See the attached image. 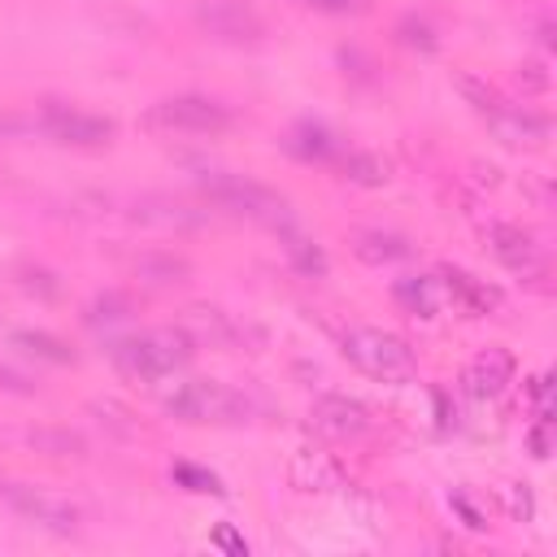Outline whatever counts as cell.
Masks as SVG:
<instances>
[{"instance_id":"cell-1","label":"cell","mask_w":557,"mask_h":557,"mask_svg":"<svg viewBox=\"0 0 557 557\" xmlns=\"http://www.w3.org/2000/svg\"><path fill=\"white\" fill-rule=\"evenodd\" d=\"M191 352H196V339L183 326H152V331H139V335L117 339L109 348L113 366L126 379H139V383H152L161 374H174L178 366L191 361Z\"/></svg>"},{"instance_id":"cell-2","label":"cell","mask_w":557,"mask_h":557,"mask_svg":"<svg viewBox=\"0 0 557 557\" xmlns=\"http://www.w3.org/2000/svg\"><path fill=\"white\" fill-rule=\"evenodd\" d=\"M200 191L222 205L226 213L235 218H248L257 226H270V231H287L292 226V205L287 196H278L274 187L257 183V178H244V174H226V170H209L200 178Z\"/></svg>"},{"instance_id":"cell-3","label":"cell","mask_w":557,"mask_h":557,"mask_svg":"<svg viewBox=\"0 0 557 557\" xmlns=\"http://www.w3.org/2000/svg\"><path fill=\"white\" fill-rule=\"evenodd\" d=\"M231 122H235L231 109L213 96H170L148 104L144 113V131H157V135H218Z\"/></svg>"},{"instance_id":"cell-4","label":"cell","mask_w":557,"mask_h":557,"mask_svg":"<svg viewBox=\"0 0 557 557\" xmlns=\"http://www.w3.org/2000/svg\"><path fill=\"white\" fill-rule=\"evenodd\" d=\"M344 357L357 370H366L370 379H379V383H409L413 370H418L409 344L396 339V335H387V331H374V326L348 331L344 335Z\"/></svg>"},{"instance_id":"cell-5","label":"cell","mask_w":557,"mask_h":557,"mask_svg":"<svg viewBox=\"0 0 557 557\" xmlns=\"http://www.w3.org/2000/svg\"><path fill=\"white\" fill-rule=\"evenodd\" d=\"M165 413L178 422H244L248 400L218 379H191L165 396Z\"/></svg>"},{"instance_id":"cell-6","label":"cell","mask_w":557,"mask_h":557,"mask_svg":"<svg viewBox=\"0 0 557 557\" xmlns=\"http://www.w3.org/2000/svg\"><path fill=\"white\" fill-rule=\"evenodd\" d=\"M196 26L218 39V44H261L265 39V17L248 0H200L196 4Z\"/></svg>"},{"instance_id":"cell-7","label":"cell","mask_w":557,"mask_h":557,"mask_svg":"<svg viewBox=\"0 0 557 557\" xmlns=\"http://www.w3.org/2000/svg\"><path fill=\"white\" fill-rule=\"evenodd\" d=\"M4 496H9V505H13L22 518L39 522L44 531L70 535V531H78V522H83L78 505H70L65 496H52V492H44V487H30V483H9V487H4Z\"/></svg>"},{"instance_id":"cell-8","label":"cell","mask_w":557,"mask_h":557,"mask_svg":"<svg viewBox=\"0 0 557 557\" xmlns=\"http://www.w3.org/2000/svg\"><path fill=\"white\" fill-rule=\"evenodd\" d=\"M39 126L57 139V144H70V148H100L113 139V122L109 117H91V113H78L70 104H44V117Z\"/></svg>"},{"instance_id":"cell-9","label":"cell","mask_w":557,"mask_h":557,"mask_svg":"<svg viewBox=\"0 0 557 557\" xmlns=\"http://www.w3.org/2000/svg\"><path fill=\"white\" fill-rule=\"evenodd\" d=\"M487 248H492V257L505 270H513L522 278H540L544 274V252H540L535 235L522 231V226H513V222H492L487 226Z\"/></svg>"},{"instance_id":"cell-10","label":"cell","mask_w":557,"mask_h":557,"mask_svg":"<svg viewBox=\"0 0 557 557\" xmlns=\"http://www.w3.org/2000/svg\"><path fill=\"white\" fill-rule=\"evenodd\" d=\"M309 426L326 440H352L370 426V413L352 396H318L313 409H309Z\"/></svg>"},{"instance_id":"cell-11","label":"cell","mask_w":557,"mask_h":557,"mask_svg":"<svg viewBox=\"0 0 557 557\" xmlns=\"http://www.w3.org/2000/svg\"><path fill=\"white\" fill-rule=\"evenodd\" d=\"M483 122H487V131L505 144V148H540L544 139H548V117H540V113H531V109H513V104H500V109H492V113H483Z\"/></svg>"},{"instance_id":"cell-12","label":"cell","mask_w":557,"mask_h":557,"mask_svg":"<svg viewBox=\"0 0 557 557\" xmlns=\"http://www.w3.org/2000/svg\"><path fill=\"white\" fill-rule=\"evenodd\" d=\"M509 379H513V357H509L505 348H483V352L466 366V374H461V383H466V392H470L474 400L500 396V392L509 387Z\"/></svg>"},{"instance_id":"cell-13","label":"cell","mask_w":557,"mask_h":557,"mask_svg":"<svg viewBox=\"0 0 557 557\" xmlns=\"http://www.w3.org/2000/svg\"><path fill=\"white\" fill-rule=\"evenodd\" d=\"M183 331H187L196 344H213V348H235V344H244V335H248V326H239L231 313L209 309V305H191L187 318H183Z\"/></svg>"},{"instance_id":"cell-14","label":"cell","mask_w":557,"mask_h":557,"mask_svg":"<svg viewBox=\"0 0 557 557\" xmlns=\"http://www.w3.org/2000/svg\"><path fill=\"white\" fill-rule=\"evenodd\" d=\"M135 222L157 226V231H191L205 222V213L183 200H170V196H144V200H135Z\"/></svg>"},{"instance_id":"cell-15","label":"cell","mask_w":557,"mask_h":557,"mask_svg":"<svg viewBox=\"0 0 557 557\" xmlns=\"http://www.w3.org/2000/svg\"><path fill=\"white\" fill-rule=\"evenodd\" d=\"M392 296H396V305H400V309H409V313H418V318H435V313L448 305V287H444V278H440V274L400 278V283L392 287Z\"/></svg>"},{"instance_id":"cell-16","label":"cell","mask_w":557,"mask_h":557,"mask_svg":"<svg viewBox=\"0 0 557 557\" xmlns=\"http://www.w3.org/2000/svg\"><path fill=\"white\" fill-rule=\"evenodd\" d=\"M440 278H444V287H448V300H453V305H461L466 313H492V309L500 305V292H496V287H487L483 278L466 274V270L444 265V270H440Z\"/></svg>"},{"instance_id":"cell-17","label":"cell","mask_w":557,"mask_h":557,"mask_svg":"<svg viewBox=\"0 0 557 557\" xmlns=\"http://www.w3.org/2000/svg\"><path fill=\"white\" fill-rule=\"evenodd\" d=\"M283 148H287L292 157H300V161H331V157H339V139H335L326 126H318V122L292 126L287 139H283Z\"/></svg>"},{"instance_id":"cell-18","label":"cell","mask_w":557,"mask_h":557,"mask_svg":"<svg viewBox=\"0 0 557 557\" xmlns=\"http://www.w3.org/2000/svg\"><path fill=\"white\" fill-rule=\"evenodd\" d=\"M135 278L144 287H178V283L191 278V265L183 257H174V252H144L135 261Z\"/></svg>"},{"instance_id":"cell-19","label":"cell","mask_w":557,"mask_h":557,"mask_svg":"<svg viewBox=\"0 0 557 557\" xmlns=\"http://www.w3.org/2000/svg\"><path fill=\"white\" fill-rule=\"evenodd\" d=\"M13 348H22L35 361H52V366H74L78 361V352L65 339L48 335V331H13Z\"/></svg>"},{"instance_id":"cell-20","label":"cell","mask_w":557,"mask_h":557,"mask_svg":"<svg viewBox=\"0 0 557 557\" xmlns=\"http://www.w3.org/2000/svg\"><path fill=\"white\" fill-rule=\"evenodd\" d=\"M352 252H357L366 265H387V261L409 257V244H405L400 235H392V231H361V235L352 239Z\"/></svg>"},{"instance_id":"cell-21","label":"cell","mask_w":557,"mask_h":557,"mask_svg":"<svg viewBox=\"0 0 557 557\" xmlns=\"http://www.w3.org/2000/svg\"><path fill=\"white\" fill-rule=\"evenodd\" d=\"M278 235H283V252H287V261H292L305 278H322V274H326V252H322L309 235H300V231H292V226L278 231Z\"/></svg>"},{"instance_id":"cell-22","label":"cell","mask_w":557,"mask_h":557,"mask_svg":"<svg viewBox=\"0 0 557 557\" xmlns=\"http://www.w3.org/2000/svg\"><path fill=\"white\" fill-rule=\"evenodd\" d=\"M339 170H344V178L352 187H383L392 178V165L383 157H374V152H344Z\"/></svg>"},{"instance_id":"cell-23","label":"cell","mask_w":557,"mask_h":557,"mask_svg":"<svg viewBox=\"0 0 557 557\" xmlns=\"http://www.w3.org/2000/svg\"><path fill=\"white\" fill-rule=\"evenodd\" d=\"M292 483L305 487V492H326V487L339 483V470H335L326 457H318V453H300V457L292 461Z\"/></svg>"},{"instance_id":"cell-24","label":"cell","mask_w":557,"mask_h":557,"mask_svg":"<svg viewBox=\"0 0 557 557\" xmlns=\"http://www.w3.org/2000/svg\"><path fill=\"white\" fill-rule=\"evenodd\" d=\"M26 440H30V448H39L48 457H87V440L78 431H65V426H39Z\"/></svg>"},{"instance_id":"cell-25","label":"cell","mask_w":557,"mask_h":557,"mask_svg":"<svg viewBox=\"0 0 557 557\" xmlns=\"http://www.w3.org/2000/svg\"><path fill=\"white\" fill-rule=\"evenodd\" d=\"M131 313H135V300L122 296V292H104V296H96L87 305V322L91 326H113V322H126Z\"/></svg>"},{"instance_id":"cell-26","label":"cell","mask_w":557,"mask_h":557,"mask_svg":"<svg viewBox=\"0 0 557 557\" xmlns=\"http://www.w3.org/2000/svg\"><path fill=\"white\" fill-rule=\"evenodd\" d=\"M396 39H400L405 48H418V52H435V48H440V39H435L431 22H426V17H418V13H405V17L396 22Z\"/></svg>"},{"instance_id":"cell-27","label":"cell","mask_w":557,"mask_h":557,"mask_svg":"<svg viewBox=\"0 0 557 557\" xmlns=\"http://www.w3.org/2000/svg\"><path fill=\"white\" fill-rule=\"evenodd\" d=\"M453 83H457V91H461L479 113H492V109H500V104H505V96H500L492 83H483V78H474V74H466V70H461Z\"/></svg>"},{"instance_id":"cell-28","label":"cell","mask_w":557,"mask_h":557,"mask_svg":"<svg viewBox=\"0 0 557 557\" xmlns=\"http://www.w3.org/2000/svg\"><path fill=\"white\" fill-rule=\"evenodd\" d=\"M170 474H174V483H178V487H187V492H222L218 474H209V470H200V466H187V461H178Z\"/></svg>"},{"instance_id":"cell-29","label":"cell","mask_w":557,"mask_h":557,"mask_svg":"<svg viewBox=\"0 0 557 557\" xmlns=\"http://www.w3.org/2000/svg\"><path fill=\"white\" fill-rule=\"evenodd\" d=\"M518 83H522V91H548L553 87V74L544 70V61L531 57V61L518 65Z\"/></svg>"},{"instance_id":"cell-30","label":"cell","mask_w":557,"mask_h":557,"mask_svg":"<svg viewBox=\"0 0 557 557\" xmlns=\"http://www.w3.org/2000/svg\"><path fill=\"white\" fill-rule=\"evenodd\" d=\"M305 4L318 13H331V17H357L370 9V0H305Z\"/></svg>"},{"instance_id":"cell-31","label":"cell","mask_w":557,"mask_h":557,"mask_svg":"<svg viewBox=\"0 0 557 557\" xmlns=\"http://www.w3.org/2000/svg\"><path fill=\"white\" fill-rule=\"evenodd\" d=\"M213 544H218L222 553H235V557H244V553H248L244 535H239V531H235L231 522H218V527H213Z\"/></svg>"},{"instance_id":"cell-32","label":"cell","mask_w":557,"mask_h":557,"mask_svg":"<svg viewBox=\"0 0 557 557\" xmlns=\"http://www.w3.org/2000/svg\"><path fill=\"white\" fill-rule=\"evenodd\" d=\"M505 500H509V513H513V518H522V522L531 518V496H527L518 483H509V487H505Z\"/></svg>"},{"instance_id":"cell-33","label":"cell","mask_w":557,"mask_h":557,"mask_svg":"<svg viewBox=\"0 0 557 557\" xmlns=\"http://www.w3.org/2000/svg\"><path fill=\"white\" fill-rule=\"evenodd\" d=\"M453 509L466 518V527H470V531H483V527H487V522H483V513H479V509H474L466 496H453Z\"/></svg>"},{"instance_id":"cell-34","label":"cell","mask_w":557,"mask_h":557,"mask_svg":"<svg viewBox=\"0 0 557 557\" xmlns=\"http://www.w3.org/2000/svg\"><path fill=\"white\" fill-rule=\"evenodd\" d=\"M531 453H535L540 461L548 457V418H540V426L531 431Z\"/></svg>"}]
</instances>
